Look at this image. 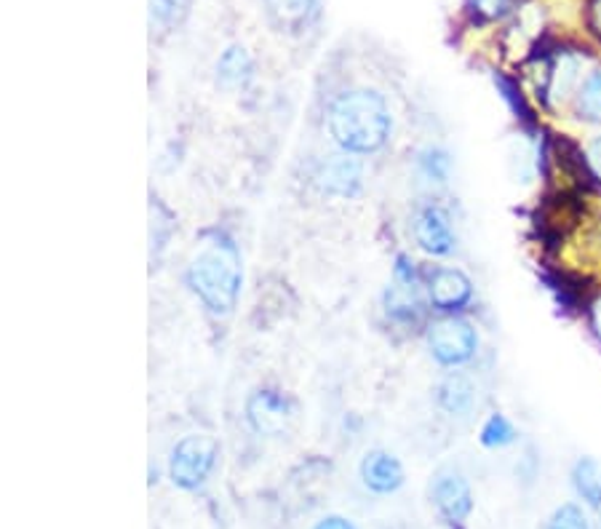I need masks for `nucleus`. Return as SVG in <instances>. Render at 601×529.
Masks as SVG:
<instances>
[{
  "instance_id": "1",
  "label": "nucleus",
  "mask_w": 601,
  "mask_h": 529,
  "mask_svg": "<svg viewBox=\"0 0 601 529\" xmlns=\"http://www.w3.org/2000/svg\"><path fill=\"white\" fill-rule=\"evenodd\" d=\"M329 134L345 153L370 156L377 153L391 134V110L383 94L372 89H351L329 105Z\"/></svg>"
},
{
  "instance_id": "2",
  "label": "nucleus",
  "mask_w": 601,
  "mask_h": 529,
  "mask_svg": "<svg viewBox=\"0 0 601 529\" xmlns=\"http://www.w3.org/2000/svg\"><path fill=\"white\" fill-rule=\"evenodd\" d=\"M187 283L209 313L228 315L241 292V257L236 243L222 234L204 241L187 268Z\"/></svg>"
},
{
  "instance_id": "3",
  "label": "nucleus",
  "mask_w": 601,
  "mask_h": 529,
  "mask_svg": "<svg viewBox=\"0 0 601 529\" xmlns=\"http://www.w3.org/2000/svg\"><path fill=\"white\" fill-rule=\"evenodd\" d=\"M217 457L219 444L211 436L204 434L185 436L183 442H177V447L172 449L169 476L174 487L187 489V492L204 487V481L209 479V474L217 466Z\"/></svg>"
},
{
  "instance_id": "4",
  "label": "nucleus",
  "mask_w": 601,
  "mask_h": 529,
  "mask_svg": "<svg viewBox=\"0 0 601 529\" xmlns=\"http://www.w3.org/2000/svg\"><path fill=\"white\" fill-rule=\"evenodd\" d=\"M428 348L442 366H460L476 356L478 334L460 315H444L428 326Z\"/></svg>"
},
{
  "instance_id": "5",
  "label": "nucleus",
  "mask_w": 601,
  "mask_h": 529,
  "mask_svg": "<svg viewBox=\"0 0 601 529\" xmlns=\"http://www.w3.org/2000/svg\"><path fill=\"white\" fill-rule=\"evenodd\" d=\"M433 506H436L438 516L452 527L465 525L470 514H474V489H470L468 479L457 470H444L436 476L431 489Z\"/></svg>"
},
{
  "instance_id": "6",
  "label": "nucleus",
  "mask_w": 601,
  "mask_h": 529,
  "mask_svg": "<svg viewBox=\"0 0 601 529\" xmlns=\"http://www.w3.org/2000/svg\"><path fill=\"white\" fill-rule=\"evenodd\" d=\"M247 417L260 436H281L287 434L289 421H292V406L281 393L257 391L247 402Z\"/></svg>"
},
{
  "instance_id": "7",
  "label": "nucleus",
  "mask_w": 601,
  "mask_h": 529,
  "mask_svg": "<svg viewBox=\"0 0 601 529\" xmlns=\"http://www.w3.org/2000/svg\"><path fill=\"white\" fill-rule=\"evenodd\" d=\"M580 68H583V62H580V56L574 54V51H559L551 60H546V64H542L540 89L542 100H546L548 105H559V102L570 100L580 81Z\"/></svg>"
},
{
  "instance_id": "8",
  "label": "nucleus",
  "mask_w": 601,
  "mask_h": 529,
  "mask_svg": "<svg viewBox=\"0 0 601 529\" xmlns=\"http://www.w3.org/2000/svg\"><path fill=\"white\" fill-rule=\"evenodd\" d=\"M470 294H474V283H470L468 276L457 268H436L428 276V297L431 305L442 313H457L463 311L470 302Z\"/></svg>"
},
{
  "instance_id": "9",
  "label": "nucleus",
  "mask_w": 601,
  "mask_h": 529,
  "mask_svg": "<svg viewBox=\"0 0 601 529\" xmlns=\"http://www.w3.org/2000/svg\"><path fill=\"white\" fill-rule=\"evenodd\" d=\"M361 481L374 495H393L404 484V466L391 452L372 449L361 460Z\"/></svg>"
},
{
  "instance_id": "10",
  "label": "nucleus",
  "mask_w": 601,
  "mask_h": 529,
  "mask_svg": "<svg viewBox=\"0 0 601 529\" xmlns=\"http://www.w3.org/2000/svg\"><path fill=\"white\" fill-rule=\"evenodd\" d=\"M415 238L419 249L428 251L433 257H444L455 249V230H452V219L442 206H428L419 211L415 222Z\"/></svg>"
},
{
  "instance_id": "11",
  "label": "nucleus",
  "mask_w": 601,
  "mask_h": 529,
  "mask_svg": "<svg viewBox=\"0 0 601 529\" xmlns=\"http://www.w3.org/2000/svg\"><path fill=\"white\" fill-rule=\"evenodd\" d=\"M315 183L332 196H353L361 187V166L348 156L332 158L315 174Z\"/></svg>"
},
{
  "instance_id": "12",
  "label": "nucleus",
  "mask_w": 601,
  "mask_h": 529,
  "mask_svg": "<svg viewBox=\"0 0 601 529\" xmlns=\"http://www.w3.org/2000/svg\"><path fill=\"white\" fill-rule=\"evenodd\" d=\"M436 398L447 415H468L476 404L474 380L463 372H452L438 383Z\"/></svg>"
},
{
  "instance_id": "13",
  "label": "nucleus",
  "mask_w": 601,
  "mask_h": 529,
  "mask_svg": "<svg viewBox=\"0 0 601 529\" xmlns=\"http://www.w3.org/2000/svg\"><path fill=\"white\" fill-rule=\"evenodd\" d=\"M574 495L591 511H601V463L597 457H580L572 466Z\"/></svg>"
},
{
  "instance_id": "14",
  "label": "nucleus",
  "mask_w": 601,
  "mask_h": 529,
  "mask_svg": "<svg viewBox=\"0 0 601 529\" xmlns=\"http://www.w3.org/2000/svg\"><path fill=\"white\" fill-rule=\"evenodd\" d=\"M251 75H255V62H251L249 51L243 46H230L222 56H219L217 79L222 86H228V89L247 86V83L251 81Z\"/></svg>"
},
{
  "instance_id": "15",
  "label": "nucleus",
  "mask_w": 601,
  "mask_h": 529,
  "mask_svg": "<svg viewBox=\"0 0 601 529\" xmlns=\"http://www.w3.org/2000/svg\"><path fill=\"white\" fill-rule=\"evenodd\" d=\"M268 14L281 30H300L315 14L319 0H265Z\"/></svg>"
},
{
  "instance_id": "16",
  "label": "nucleus",
  "mask_w": 601,
  "mask_h": 529,
  "mask_svg": "<svg viewBox=\"0 0 601 529\" xmlns=\"http://www.w3.org/2000/svg\"><path fill=\"white\" fill-rule=\"evenodd\" d=\"M387 315L396 321H404V324H412L419 315V300H417V287H410V283H393L385 294Z\"/></svg>"
},
{
  "instance_id": "17",
  "label": "nucleus",
  "mask_w": 601,
  "mask_h": 529,
  "mask_svg": "<svg viewBox=\"0 0 601 529\" xmlns=\"http://www.w3.org/2000/svg\"><path fill=\"white\" fill-rule=\"evenodd\" d=\"M574 113L586 121V124L601 126V68L593 70L583 81L578 96H574Z\"/></svg>"
},
{
  "instance_id": "18",
  "label": "nucleus",
  "mask_w": 601,
  "mask_h": 529,
  "mask_svg": "<svg viewBox=\"0 0 601 529\" xmlns=\"http://www.w3.org/2000/svg\"><path fill=\"white\" fill-rule=\"evenodd\" d=\"M516 442V428L506 415H489L481 428V444L489 449H502Z\"/></svg>"
},
{
  "instance_id": "19",
  "label": "nucleus",
  "mask_w": 601,
  "mask_h": 529,
  "mask_svg": "<svg viewBox=\"0 0 601 529\" xmlns=\"http://www.w3.org/2000/svg\"><path fill=\"white\" fill-rule=\"evenodd\" d=\"M546 529H593L591 519H588L583 506L578 502H564L551 514Z\"/></svg>"
},
{
  "instance_id": "20",
  "label": "nucleus",
  "mask_w": 601,
  "mask_h": 529,
  "mask_svg": "<svg viewBox=\"0 0 601 529\" xmlns=\"http://www.w3.org/2000/svg\"><path fill=\"white\" fill-rule=\"evenodd\" d=\"M423 166H425V172L431 174V177H436V179H438V183H444V179H447V172H449V158H447V153H438V151L425 153Z\"/></svg>"
},
{
  "instance_id": "21",
  "label": "nucleus",
  "mask_w": 601,
  "mask_h": 529,
  "mask_svg": "<svg viewBox=\"0 0 601 529\" xmlns=\"http://www.w3.org/2000/svg\"><path fill=\"white\" fill-rule=\"evenodd\" d=\"M179 0H151V14L158 22H172L177 17Z\"/></svg>"
},
{
  "instance_id": "22",
  "label": "nucleus",
  "mask_w": 601,
  "mask_h": 529,
  "mask_svg": "<svg viewBox=\"0 0 601 529\" xmlns=\"http://www.w3.org/2000/svg\"><path fill=\"white\" fill-rule=\"evenodd\" d=\"M586 22H588V30H591L597 38H601V0H588Z\"/></svg>"
},
{
  "instance_id": "23",
  "label": "nucleus",
  "mask_w": 601,
  "mask_h": 529,
  "mask_svg": "<svg viewBox=\"0 0 601 529\" xmlns=\"http://www.w3.org/2000/svg\"><path fill=\"white\" fill-rule=\"evenodd\" d=\"M313 529H359V527H355L351 519H345V516L332 514V516H324L321 521H315Z\"/></svg>"
},
{
  "instance_id": "24",
  "label": "nucleus",
  "mask_w": 601,
  "mask_h": 529,
  "mask_svg": "<svg viewBox=\"0 0 601 529\" xmlns=\"http://www.w3.org/2000/svg\"><path fill=\"white\" fill-rule=\"evenodd\" d=\"M588 169L601 179V137H597L588 145Z\"/></svg>"
},
{
  "instance_id": "25",
  "label": "nucleus",
  "mask_w": 601,
  "mask_h": 529,
  "mask_svg": "<svg viewBox=\"0 0 601 529\" xmlns=\"http://www.w3.org/2000/svg\"><path fill=\"white\" fill-rule=\"evenodd\" d=\"M591 326L597 332V338L601 340V294L591 302Z\"/></svg>"
}]
</instances>
